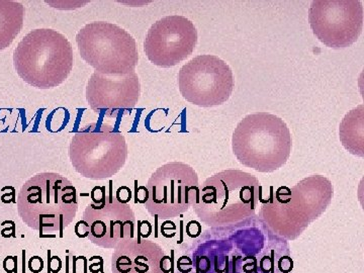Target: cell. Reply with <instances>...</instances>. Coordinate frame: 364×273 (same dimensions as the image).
I'll return each instance as SVG.
<instances>
[{"label":"cell","instance_id":"6da1fadb","mask_svg":"<svg viewBox=\"0 0 364 273\" xmlns=\"http://www.w3.org/2000/svg\"><path fill=\"white\" fill-rule=\"evenodd\" d=\"M289 241L256 214L205 230L176 260V273H293Z\"/></svg>","mask_w":364,"mask_h":273},{"label":"cell","instance_id":"7a4b0ae2","mask_svg":"<svg viewBox=\"0 0 364 273\" xmlns=\"http://www.w3.org/2000/svg\"><path fill=\"white\" fill-rule=\"evenodd\" d=\"M334 188L327 177H306L294 188L280 186L262 202L259 215L273 233L294 241L331 205Z\"/></svg>","mask_w":364,"mask_h":273},{"label":"cell","instance_id":"3957f363","mask_svg":"<svg viewBox=\"0 0 364 273\" xmlns=\"http://www.w3.org/2000/svg\"><path fill=\"white\" fill-rule=\"evenodd\" d=\"M260 196L257 177L242 170H224L203 182L193 207L207 226L227 227L254 217Z\"/></svg>","mask_w":364,"mask_h":273},{"label":"cell","instance_id":"277c9868","mask_svg":"<svg viewBox=\"0 0 364 273\" xmlns=\"http://www.w3.org/2000/svg\"><path fill=\"white\" fill-rule=\"evenodd\" d=\"M18 214L23 223L42 234L59 232L75 219L77 191L65 176L43 172L21 186L18 198Z\"/></svg>","mask_w":364,"mask_h":273},{"label":"cell","instance_id":"5b68a950","mask_svg":"<svg viewBox=\"0 0 364 273\" xmlns=\"http://www.w3.org/2000/svg\"><path fill=\"white\" fill-rule=\"evenodd\" d=\"M293 139L284 119L268 114H248L237 124L232 149L238 161L261 173H272L286 165Z\"/></svg>","mask_w":364,"mask_h":273},{"label":"cell","instance_id":"8992f818","mask_svg":"<svg viewBox=\"0 0 364 273\" xmlns=\"http://www.w3.org/2000/svg\"><path fill=\"white\" fill-rule=\"evenodd\" d=\"M73 48L63 33L38 28L26 35L14 53L16 73L38 90L65 82L73 69Z\"/></svg>","mask_w":364,"mask_h":273},{"label":"cell","instance_id":"52a82bcc","mask_svg":"<svg viewBox=\"0 0 364 273\" xmlns=\"http://www.w3.org/2000/svg\"><path fill=\"white\" fill-rule=\"evenodd\" d=\"M69 157L80 176L104 181L123 169L128 145L123 134L107 124H90L74 134Z\"/></svg>","mask_w":364,"mask_h":273},{"label":"cell","instance_id":"ba28073f","mask_svg":"<svg viewBox=\"0 0 364 273\" xmlns=\"http://www.w3.org/2000/svg\"><path fill=\"white\" fill-rule=\"evenodd\" d=\"M79 54L88 65L105 75H124L139 63L136 41L121 26L95 21L76 35Z\"/></svg>","mask_w":364,"mask_h":273},{"label":"cell","instance_id":"9c48e42d","mask_svg":"<svg viewBox=\"0 0 364 273\" xmlns=\"http://www.w3.org/2000/svg\"><path fill=\"white\" fill-rule=\"evenodd\" d=\"M198 189V176L193 167L182 162L167 163L148 181L145 207L159 219H173L193 207Z\"/></svg>","mask_w":364,"mask_h":273},{"label":"cell","instance_id":"30bf717a","mask_svg":"<svg viewBox=\"0 0 364 273\" xmlns=\"http://www.w3.org/2000/svg\"><path fill=\"white\" fill-rule=\"evenodd\" d=\"M178 86L182 97L200 107L224 105L234 90V76L224 60L200 55L181 67Z\"/></svg>","mask_w":364,"mask_h":273},{"label":"cell","instance_id":"8fae6325","mask_svg":"<svg viewBox=\"0 0 364 273\" xmlns=\"http://www.w3.org/2000/svg\"><path fill=\"white\" fill-rule=\"evenodd\" d=\"M314 35L332 49L350 47L363 28V6L359 0H314L309 9Z\"/></svg>","mask_w":364,"mask_h":273},{"label":"cell","instance_id":"7c38bea8","mask_svg":"<svg viewBox=\"0 0 364 273\" xmlns=\"http://www.w3.org/2000/svg\"><path fill=\"white\" fill-rule=\"evenodd\" d=\"M196 44L198 31L193 21L169 16L151 26L144 41V52L151 63L169 68L188 58Z\"/></svg>","mask_w":364,"mask_h":273},{"label":"cell","instance_id":"4fadbf2b","mask_svg":"<svg viewBox=\"0 0 364 273\" xmlns=\"http://www.w3.org/2000/svg\"><path fill=\"white\" fill-rule=\"evenodd\" d=\"M83 221L90 230V241L100 247L116 248L121 242L134 238L136 219L131 205L112 196H104L100 202L88 205Z\"/></svg>","mask_w":364,"mask_h":273},{"label":"cell","instance_id":"5bb4252c","mask_svg":"<svg viewBox=\"0 0 364 273\" xmlns=\"http://www.w3.org/2000/svg\"><path fill=\"white\" fill-rule=\"evenodd\" d=\"M140 95V80L136 71L124 75H105L95 71L86 86V100L91 109L104 112L109 117L133 109Z\"/></svg>","mask_w":364,"mask_h":273},{"label":"cell","instance_id":"9a60e30c","mask_svg":"<svg viewBox=\"0 0 364 273\" xmlns=\"http://www.w3.org/2000/svg\"><path fill=\"white\" fill-rule=\"evenodd\" d=\"M168 259L161 246L147 239L131 238L114 248L112 273H168Z\"/></svg>","mask_w":364,"mask_h":273},{"label":"cell","instance_id":"2e32d148","mask_svg":"<svg viewBox=\"0 0 364 273\" xmlns=\"http://www.w3.org/2000/svg\"><path fill=\"white\" fill-rule=\"evenodd\" d=\"M26 9L13 0H0V52L16 39L25 23Z\"/></svg>","mask_w":364,"mask_h":273},{"label":"cell","instance_id":"e0dca14e","mask_svg":"<svg viewBox=\"0 0 364 273\" xmlns=\"http://www.w3.org/2000/svg\"><path fill=\"white\" fill-rule=\"evenodd\" d=\"M340 141L345 149L355 156L363 157L364 114L363 105L349 112L342 119L339 128Z\"/></svg>","mask_w":364,"mask_h":273},{"label":"cell","instance_id":"ac0fdd59","mask_svg":"<svg viewBox=\"0 0 364 273\" xmlns=\"http://www.w3.org/2000/svg\"><path fill=\"white\" fill-rule=\"evenodd\" d=\"M4 268L7 273H18V259L14 256H9L4 261Z\"/></svg>","mask_w":364,"mask_h":273},{"label":"cell","instance_id":"d6986e66","mask_svg":"<svg viewBox=\"0 0 364 273\" xmlns=\"http://www.w3.org/2000/svg\"><path fill=\"white\" fill-rule=\"evenodd\" d=\"M28 268L33 273L42 272L43 268H44V262H43L42 258H40L39 256H33L28 261Z\"/></svg>","mask_w":364,"mask_h":273},{"label":"cell","instance_id":"ffe728a7","mask_svg":"<svg viewBox=\"0 0 364 273\" xmlns=\"http://www.w3.org/2000/svg\"><path fill=\"white\" fill-rule=\"evenodd\" d=\"M75 233L78 237H80V238L87 237L88 233H90L87 224H86L85 221L78 222L75 227Z\"/></svg>","mask_w":364,"mask_h":273}]
</instances>
